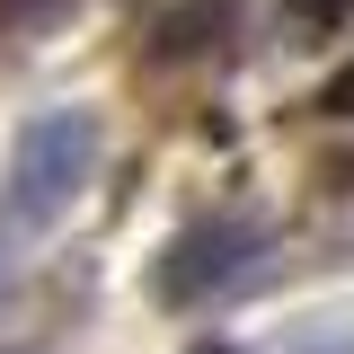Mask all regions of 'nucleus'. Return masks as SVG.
Segmentation results:
<instances>
[{"label": "nucleus", "instance_id": "obj_1", "mask_svg": "<svg viewBox=\"0 0 354 354\" xmlns=\"http://www.w3.org/2000/svg\"><path fill=\"white\" fill-rule=\"evenodd\" d=\"M97 151H106V133H97L88 106H53V115H36V124H18V142H9V177H0L9 213H18V221L71 213V195L97 177Z\"/></svg>", "mask_w": 354, "mask_h": 354}, {"label": "nucleus", "instance_id": "obj_2", "mask_svg": "<svg viewBox=\"0 0 354 354\" xmlns=\"http://www.w3.org/2000/svg\"><path fill=\"white\" fill-rule=\"evenodd\" d=\"M266 230L257 213H204V221H186L169 248H160V266H151V292L169 310H204L213 292H230V283H248L266 266Z\"/></svg>", "mask_w": 354, "mask_h": 354}, {"label": "nucleus", "instance_id": "obj_3", "mask_svg": "<svg viewBox=\"0 0 354 354\" xmlns=\"http://www.w3.org/2000/svg\"><path fill=\"white\" fill-rule=\"evenodd\" d=\"M230 18H239V0H169L160 9V27H151V44L160 53H213V44H230Z\"/></svg>", "mask_w": 354, "mask_h": 354}, {"label": "nucleus", "instance_id": "obj_4", "mask_svg": "<svg viewBox=\"0 0 354 354\" xmlns=\"http://www.w3.org/2000/svg\"><path fill=\"white\" fill-rule=\"evenodd\" d=\"M283 9H292V27H337L354 0H283Z\"/></svg>", "mask_w": 354, "mask_h": 354}, {"label": "nucleus", "instance_id": "obj_5", "mask_svg": "<svg viewBox=\"0 0 354 354\" xmlns=\"http://www.w3.org/2000/svg\"><path fill=\"white\" fill-rule=\"evenodd\" d=\"M0 274H9V257H0Z\"/></svg>", "mask_w": 354, "mask_h": 354}]
</instances>
